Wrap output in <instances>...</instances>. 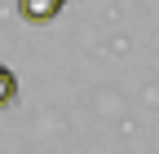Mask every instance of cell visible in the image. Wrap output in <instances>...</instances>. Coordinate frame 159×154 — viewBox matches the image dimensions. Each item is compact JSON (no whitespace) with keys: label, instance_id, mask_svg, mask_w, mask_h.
Instances as JSON below:
<instances>
[{"label":"cell","instance_id":"obj_1","mask_svg":"<svg viewBox=\"0 0 159 154\" xmlns=\"http://www.w3.org/2000/svg\"><path fill=\"white\" fill-rule=\"evenodd\" d=\"M62 9H66V0H18V13L27 22H53Z\"/></svg>","mask_w":159,"mask_h":154},{"label":"cell","instance_id":"obj_2","mask_svg":"<svg viewBox=\"0 0 159 154\" xmlns=\"http://www.w3.org/2000/svg\"><path fill=\"white\" fill-rule=\"evenodd\" d=\"M9 101H18V75L9 66H0V106H9Z\"/></svg>","mask_w":159,"mask_h":154}]
</instances>
